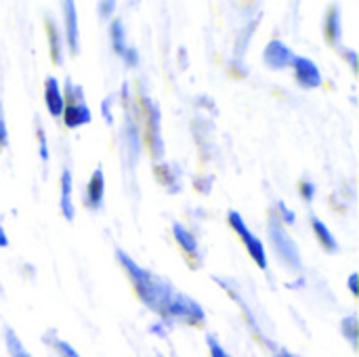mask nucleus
Masks as SVG:
<instances>
[{
	"mask_svg": "<svg viewBox=\"0 0 359 357\" xmlns=\"http://www.w3.org/2000/svg\"><path fill=\"white\" fill-rule=\"evenodd\" d=\"M116 259L126 269V274H128V278H130V282H133V286H135L137 297L141 299V303L145 307H149L151 311H156V314L162 316L164 309H166V305H168V301H170V297H172V292H175V286L168 280L158 278L151 271H147L141 265H137L120 248L116 250Z\"/></svg>",
	"mask_w": 359,
	"mask_h": 357,
	"instance_id": "nucleus-1",
	"label": "nucleus"
},
{
	"mask_svg": "<svg viewBox=\"0 0 359 357\" xmlns=\"http://www.w3.org/2000/svg\"><path fill=\"white\" fill-rule=\"evenodd\" d=\"M162 316L166 318V322H183V324H191V326L202 324L206 320V314H204L202 305L198 301H194L191 297H187L183 292H177V290L172 292V297H170V301H168Z\"/></svg>",
	"mask_w": 359,
	"mask_h": 357,
	"instance_id": "nucleus-2",
	"label": "nucleus"
},
{
	"mask_svg": "<svg viewBox=\"0 0 359 357\" xmlns=\"http://www.w3.org/2000/svg\"><path fill=\"white\" fill-rule=\"evenodd\" d=\"M63 95H67V105L63 107V122L67 128H78L82 124H88L93 120L90 109L84 101V88L80 84H74L72 80L65 82V90Z\"/></svg>",
	"mask_w": 359,
	"mask_h": 357,
	"instance_id": "nucleus-3",
	"label": "nucleus"
},
{
	"mask_svg": "<svg viewBox=\"0 0 359 357\" xmlns=\"http://www.w3.org/2000/svg\"><path fill=\"white\" fill-rule=\"evenodd\" d=\"M269 238L273 244L276 255L292 269H301V252L294 244V240L286 234V229L282 227V221L278 217V213H271L269 217Z\"/></svg>",
	"mask_w": 359,
	"mask_h": 357,
	"instance_id": "nucleus-4",
	"label": "nucleus"
},
{
	"mask_svg": "<svg viewBox=\"0 0 359 357\" xmlns=\"http://www.w3.org/2000/svg\"><path fill=\"white\" fill-rule=\"evenodd\" d=\"M227 221H229L231 229H233V231L240 236V240L244 242V246H246L248 255L252 257V261H255L261 269H267V252H265V246H263V242L259 240V236H255V234L248 229V225H246V221L242 219V215L236 213V210H231Z\"/></svg>",
	"mask_w": 359,
	"mask_h": 357,
	"instance_id": "nucleus-5",
	"label": "nucleus"
},
{
	"mask_svg": "<svg viewBox=\"0 0 359 357\" xmlns=\"http://www.w3.org/2000/svg\"><path fill=\"white\" fill-rule=\"evenodd\" d=\"M292 67H294L297 82H299L303 88H318V86L322 84V72H320V67H318L309 57H299V55H294Z\"/></svg>",
	"mask_w": 359,
	"mask_h": 357,
	"instance_id": "nucleus-6",
	"label": "nucleus"
},
{
	"mask_svg": "<svg viewBox=\"0 0 359 357\" xmlns=\"http://www.w3.org/2000/svg\"><path fill=\"white\" fill-rule=\"evenodd\" d=\"M292 59H294V53L282 40H271L263 50V61L271 69H284L292 65Z\"/></svg>",
	"mask_w": 359,
	"mask_h": 357,
	"instance_id": "nucleus-7",
	"label": "nucleus"
},
{
	"mask_svg": "<svg viewBox=\"0 0 359 357\" xmlns=\"http://www.w3.org/2000/svg\"><path fill=\"white\" fill-rule=\"evenodd\" d=\"M145 105V114H147V133H149V143H151V151L154 156H162L164 147H162V137H160V109L151 99H143Z\"/></svg>",
	"mask_w": 359,
	"mask_h": 357,
	"instance_id": "nucleus-8",
	"label": "nucleus"
},
{
	"mask_svg": "<svg viewBox=\"0 0 359 357\" xmlns=\"http://www.w3.org/2000/svg\"><path fill=\"white\" fill-rule=\"evenodd\" d=\"M44 103H46V109L53 118L61 116L63 114V107H65V95H63V88L61 84L57 82V78L48 76L46 82H44Z\"/></svg>",
	"mask_w": 359,
	"mask_h": 357,
	"instance_id": "nucleus-9",
	"label": "nucleus"
},
{
	"mask_svg": "<svg viewBox=\"0 0 359 357\" xmlns=\"http://www.w3.org/2000/svg\"><path fill=\"white\" fill-rule=\"evenodd\" d=\"M103 196H105V177H103L101 168H95V173L90 175V181L86 185L84 204L90 206L93 210H99L103 206Z\"/></svg>",
	"mask_w": 359,
	"mask_h": 357,
	"instance_id": "nucleus-10",
	"label": "nucleus"
},
{
	"mask_svg": "<svg viewBox=\"0 0 359 357\" xmlns=\"http://www.w3.org/2000/svg\"><path fill=\"white\" fill-rule=\"evenodd\" d=\"M65 8V36H67V44L69 50L76 55L80 50V32H78V13H76V4L74 2H63Z\"/></svg>",
	"mask_w": 359,
	"mask_h": 357,
	"instance_id": "nucleus-11",
	"label": "nucleus"
},
{
	"mask_svg": "<svg viewBox=\"0 0 359 357\" xmlns=\"http://www.w3.org/2000/svg\"><path fill=\"white\" fill-rule=\"evenodd\" d=\"M59 206H61V213L67 221H74V202H72V173L65 168L61 173V200H59Z\"/></svg>",
	"mask_w": 359,
	"mask_h": 357,
	"instance_id": "nucleus-12",
	"label": "nucleus"
},
{
	"mask_svg": "<svg viewBox=\"0 0 359 357\" xmlns=\"http://www.w3.org/2000/svg\"><path fill=\"white\" fill-rule=\"evenodd\" d=\"M311 227H313V234L318 236L320 244L328 250V252H337L339 250V244H337V238L332 236V231L328 229V225L318 219V217H311Z\"/></svg>",
	"mask_w": 359,
	"mask_h": 357,
	"instance_id": "nucleus-13",
	"label": "nucleus"
},
{
	"mask_svg": "<svg viewBox=\"0 0 359 357\" xmlns=\"http://www.w3.org/2000/svg\"><path fill=\"white\" fill-rule=\"evenodd\" d=\"M324 34L326 38L332 42V44H339L341 40V34H343V27H341V13L337 6L330 8V13L326 15V21H324Z\"/></svg>",
	"mask_w": 359,
	"mask_h": 357,
	"instance_id": "nucleus-14",
	"label": "nucleus"
},
{
	"mask_svg": "<svg viewBox=\"0 0 359 357\" xmlns=\"http://www.w3.org/2000/svg\"><path fill=\"white\" fill-rule=\"evenodd\" d=\"M172 236H175V240L179 242V246H181L187 255L198 257V240L191 236V231H187L181 223H175V225H172Z\"/></svg>",
	"mask_w": 359,
	"mask_h": 357,
	"instance_id": "nucleus-15",
	"label": "nucleus"
},
{
	"mask_svg": "<svg viewBox=\"0 0 359 357\" xmlns=\"http://www.w3.org/2000/svg\"><path fill=\"white\" fill-rule=\"evenodd\" d=\"M48 42H50V57H53V63L61 65L63 63V50H61V36L57 32V25L48 19Z\"/></svg>",
	"mask_w": 359,
	"mask_h": 357,
	"instance_id": "nucleus-16",
	"label": "nucleus"
},
{
	"mask_svg": "<svg viewBox=\"0 0 359 357\" xmlns=\"http://www.w3.org/2000/svg\"><path fill=\"white\" fill-rule=\"evenodd\" d=\"M4 341H6V349L11 357H32V353L23 347V343L19 341V337L15 335V330L6 328L4 330Z\"/></svg>",
	"mask_w": 359,
	"mask_h": 357,
	"instance_id": "nucleus-17",
	"label": "nucleus"
},
{
	"mask_svg": "<svg viewBox=\"0 0 359 357\" xmlns=\"http://www.w3.org/2000/svg\"><path fill=\"white\" fill-rule=\"evenodd\" d=\"M109 34H111L114 50H116L118 55H122V53H124V48H126L128 44H126V38H124V25H122V21H120V19H116V21L111 23Z\"/></svg>",
	"mask_w": 359,
	"mask_h": 357,
	"instance_id": "nucleus-18",
	"label": "nucleus"
},
{
	"mask_svg": "<svg viewBox=\"0 0 359 357\" xmlns=\"http://www.w3.org/2000/svg\"><path fill=\"white\" fill-rule=\"evenodd\" d=\"M341 332L343 337H347V341L358 347V318L355 316H349L341 322Z\"/></svg>",
	"mask_w": 359,
	"mask_h": 357,
	"instance_id": "nucleus-19",
	"label": "nucleus"
},
{
	"mask_svg": "<svg viewBox=\"0 0 359 357\" xmlns=\"http://www.w3.org/2000/svg\"><path fill=\"white\" fill-rule=\"evenodd\" d=\"M206 343H208V351H210V357H231L223 347H221V343L217 341V337H212V335H208L206 337Z\"/></svg>",
	"mask_w": 359,
	"mask_h": 357,
	"instance_id": "nucleus-20",
	"label": "nucleus"
},
{
	"mask_svg": "<svg viewBox=\"0 0 359 357\" xmlns=\"http://www.w3.org/2000/svg\"><path fill=\"white\" fill-rule=\"evenodd\" d=\"M53 347H55V351L59 353V357H80L78 356V351H76L72 345H67L65 341H53Z\"/></svg>",
	"mask_w": 359,
	"mask_h": 357,
	"instance_id": "nucleus-21",
	"label": "nucleus"
},
{
	"mask_svg": "<svg viewBox=\"0 0 359 357\" xmlns=\"http://www.w3.org/2000/svg\"><path fill=\"white\" fill-rule=\"evenodd\" d=\"M120 57H122L130 67H135V65H137V61H139V53H137V48H135V46H126V48H124V53H122Z\"/></svg>",
	"mask_w": 359,
	"mask_h": 357,
	"instance_id": "nucleus-22",
	"label": "nucleus"
},
{
	"mask_svg": "<svg viewBox=\"0 0 359 357\" xmlns=\"http://www.w3.org/2000/svg\"><path fill=\"white\" fill-rule=\"evenodd\" d=\"M6 145H8V133H6V120H4L2 103H0V149H4Z\"/></svg>",
	"mask_w": 359,
	"mask_h": 357,
	"instance_id": "nucleus-23",
	"label": "nucleus"
},
{
	"mask_svg": "<svg viewBox=\"0 0 359 357\" xmlns=\"http://www.w3.org/2000/svg\"><path fill=\"white\" fill-rule=\"evenodd\" d=\"M38 141H40V158L42 160H48L50 154H48V145H46V135L42 130V126H38Z\"/></svg>",
	"mask_w": 359,
	"mask_h": 357,
	"instance_id": "nucleus-24",
	"label": "nucleus"
},
{
	"mask_svg": "<svg viewBox=\"0 0 359 357\" xmlns=\"http://www.w3.org/2000/svg\"><path fill=\"white\" fill-rule=\"evenodd\" d=\"M278 208L282 210V213H280L278 217H282V219H284V221H286L288 225H292V223L297 221V217H294V213H292V210H290V208H288V206H286L284 202H278Z\"/></svg>",
	"mask_w": 359,
	"mask_h": 357,
	"instance_id": "nucleus-25",
	"label": "nucleus"
},
{
	"mask_svg": "<svg viewBox=\"0 0 359 357\" xmlns=\"http://www.w3.org/2000/svg\"><path fill=\"white\" fill-rule=\"evenodd\" d=\"M301 194H303V198L305 200H313V194H316V185L313 183H309V181H303L301 183Z\"/></svg>",
	"mask_w": 359,
	"mask_h": 357,
	"instance_id": "nucleus-26",
	"label": "nucleus"
},
{
	"mask_svg": "<svg viewBox=\"0 0 359 357\" xmlns=\"http://www.w3.org/2000/svg\"><path fill=\"white\" fill-rule=\"evenodd\" d=\"M99 8H101V17L111 15V11L116 8V2H114V0H109V2H101V4H99Z\"/></svg>",
	"mask_w": 359,
	"mask_h": 357,
	"instance_id": "nucleus-27",
	"label": "nucleus"
},
{
	"mask_svg": "<svg viewBox=\"0 0 359 357\" xmlns=\"http://www.w3.org/2000/svg\"><path fill=\"white\" fill-rule=\"evenodd\" d=\"M109 105H111V97H107L103 103H101V109H103V118L107 120V122H111V112H109Z\"/></svg>",
	"mask_w": 359,
	"mask_h": 357,
	"instance_id": "nucleus-28",
	"label": "nucleus"
},
{
	"mask_svg": "<svg viewBox=\"0 0 359 357\" xmlns=\"http://www.w3.org/2000/svg\"><path fill=\"white\" fill-rule=\"evenodd\" d=\"M349 290H351V295H358V274L349 276Z\"/></svg>",
	"mask_w": 359,
	"mask_h": 357,
	"instance_id": "nucleus-29",
	"label": "nucleus"
},
{
	"mask_svg": "<svg viewBox=\"0 0 359 357\" xmlns=\"http://www.w3.org/2000/svg\"><path fill=\"white\" fill-rule=\"evenodd\" d=\"M345 53H347V57H349L351 67H353V69H358V53H355V50H345Z\"/></svg>",
	"mask_w": 359,
	"mask_h": 357,
	"instance_id": "nucleus-30",
	"label": "nucleus"
},
{
	"mask_svg": "<svg viewBox=\"0 0 359 357\" xmlns=\"http://www.w3.org/2000/svg\"><path fill=\"white\" fill-rule=\"evenodd\" d=\"M8 246V236H6V231L0 227V248H6Z\"/></svg>",
	"mask_w": 359,
	"mask_h": 357,
	"instance_id": "nucleus-31",
	"label": "nucleus"
},
{
	"mask_svg": "<svg viewBox=\"0 0 359 357\" xmlns=\"http://www.w3.org/2000/svg\"><path fill=\"white\" fill-rule=\"evenodd\" d=\"M276 357H299V356H292V353H288V351H280Z\"/></svg>",
	"mask_w": 359,
	"mask_h": 357,
	"instance_id": "nucleus-32",
	"label": "nucleus"
}]
</instances>
